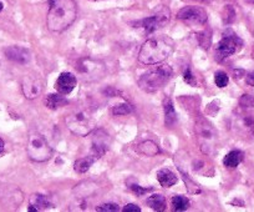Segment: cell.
Returning a JSON list of instances; mask_svg holds the SVG:
<instances>
[{
	"mask_svg": "<svg viewBox=\"0 0 254 212\" xmlns=\"http://www.w3.org/2000/svg\"><path fill=\"white\" fill-rule=\"evenodd\" d=\"M175 50V41L170 36H153L143 43L138 53V62L143 65H156L165 62Z\"/></svg>",
	"mask_w": 254,
	"mask_h": 212,
	"instance_id": "6da1fadb",
	"label": "cell"
},
{
	"mask_svg": "<svg viewBox=\"0 0 254 212\" xmlns=\"http://www.w3.org/2000/svg\"><path fill=\"white\" fill-rule=\"evenodd\" d=\"M77 15L76 4L74 0H55L50 5L46 18L49 30L61 33L74 23Z\"/></svg>",
	"mask_w": 254,
	"mask_h": 212,
	"instance_id": "7a4b0ae2",
	"label": "cell"
},
{
	"mask_svg": "<svg viewBox=\"0 0 254 212\" xmlns=\"http://www.w3.org/2000/svg\"><path fill=\"white\" fill-rule=\"evenodd\" d=\"M173 70L172 68L168 65H161V67H156L155 69L148 70L147 72L142 75L138 80V86L143 90V91L152 92L158 89H162L166 84H168L171 79H172Z\"/></svg>",
	"mask_w": 254,
	"mask_h": 212,
	"instance_id": "3957f363",
	"label": "cell"
},
{
	"mask_svg": "<svg viewBox=\"0 0 254 212\" xmlns=\"http://www.w3.org/2000/svg\"><path fill=\"white\" fill-rule=\"evenodd\" d=\"M26 152L29 157L35 162H45L53 156V148L49 145L48 140L38 131L29 134Z\"/></svg>",
	"mask_w": 254,
	"mask_h": 212,
	"instance_id": "277c9868",
	"label": "cell"
},
{
	"mask_svg": "<svg viewBox=\"0 0 254 212\" xmlns=\"http://www.w3.org/2000/svg\"><path fill=\"white\" fill-rule=\"evenodd\" d=\"M65 123H66L67 129L72 134L81 136V138H85L89 134H91V131L95 128V121L85 111H79V113L67 116Z\"/></svg>",
	"mask_w": 254,
	"mask_h": 212,
	"instance_id": "5b68a950",
	"label": "cell"
},
{
	"mask_svg": "<svg viewBox=\"0 0 254 212\" xmlns=\"http://www.w3.org/2000/svg\"><path fill=\"white\" fill-rule=\"evenodd\" d=\"M242 45H243V41L233 33V30L227 29V31H224L222 40L217 44V57H218L219 60L231 57L236 53L237 49L241 48Z\"/></svg>",
	"mask_w": 254,
	"mask_h": 212,
	"instance_id": "8992f818",
	"label": "cell"
},
{
	"mask_svg": "<svg viewBox=\"0 0 254 212\" xmlns=\"http://www.w3.org/2000/svg\"><path fill=\"white\" fill-rule=\"evenodd\" d=\"M177 18L180 20L186 21L188 24H197V25H203L207 23L208 14L201 6L188 5L181 9L177 13Z\"/></svg>",
	"mask_w": 254,
	"mask_h": 212,
	"instance_id": "52a82bcc",
	"label": "cell"
},
{
	"mask_svg": "<svg viewBox=\"0 0 254 212\" xmlns=\"http://www.w3.org/2000/svg\"><path fill=\"white\" fill-rule=\"evenodd\" d=\"M21 89H23V94L26 99L33 100L36 99L38 96H40L44 89V84L38 75L29 74L23 77Z\"/></svg>",
	"mask_w": 254,
	"mask_h": 212,
	"instance_id": "ba28073f",
	"label": "cell"
},
{
	"mask_svg": "<svg viewBox=\"0 0 254 212\" xmlns=\"http://www.w3.org/2000/svg\"><path fill=\"white\" fill-rule=\"evenodd\" d=\"M110 145V138L104 130H97L94 134V138H92V147L90 155L97 160L101 156H104L106 153V151L109 150Z\"/></svg>",
	"mask_w": 254,
	"mask_h": 212,
	"instance_id": "9c48e42d",
	"label": "cell"
},
{
	"mask_svg": "<svg viewBox=\"0 0 254 212\" xmlns=\"http://www.w3.org/2000/svg\"><path fill=\"white\" fill-rule=\"evenodd\" d=\"M100 63L94 62L91 59H82L80 60L79 65L76 67V70H79L85 77L89 80H95L101 77L100 75L104 72V67H99Z\"/></svg>",
	"mask_w": 254,
	"mask_h": 212,
	"instance_id": "30bf717a",
	"label": "cell"
},
{
	"mask_svg": "<svg viewBox=\"0 0 254 212\" xmlns=\"http://www.w3.org/2000/svg\"><path fill=\"white\" fill-rule=\"evenodd\" d=\"M168 21V13L167 14H157V15L150 16L143 20L138 21L135 24V28H142L146 34H151L157 30L162 25H165Z\"/></svg>",
	"mask_w": 254,
	"mask_h": 212,
	"instance_id": "8fae6325",
	"label": "cell"
},
{
	"mask_svg": "<svg viewBox=\"0 0 254 212\" xmlns=\"http://www.w3.org/2000/svg\"><path fill=\"white\" fill-rule=\"evenodd\" d=\"M76 86V76L71 72H61L55 82V87L60 94L67 95Z\"/></svg>",
	"mask_w": 254,
	"mask_h": 212,
	"instance_id": "7c38bea8",
	"label": "cell"
},
{
	"mask_svg": "<svg viewBox=\"0 0 254 212\" xmlns=\"http://www.w3.org/2000/svg\"><path fill=\"white\" fill-rule=\"evenodd\" d=\"M5 57L18 64H28L30 62V51L21 46H9L5 49Z\"/></svg>",
	"mask_w": 254,
	"mask_h": 212,
	"instance_id": "4fadbf2b",
	"label": "cell"
},
{
	"mask_svg": "<svg viewBox=\"0 0 254 212\" xmlns=\"http://www.w3.org/2000/svg\"><path fill=\"white\" fill-rule=\"evenodd\" d=\"M50 207H53V204H51V201L45 196V195H31L29 211H43V210H48L50 209Z\"/></svg>",
	"mask_w": 254,
	"mask_h": 212,
	"instance_id": "5bb4252c",
	"label": "cell"
},
{
	"mask_svg": "<svg viewBox=\"0 0 254 212\" xmlns=\"http://www.w3.org/2000/svg\"><path fill=\"white\" fill-rule=\"evenodd\" d=\"M163 110H165V124L168 128H172L177 121V114L175 111V106L170 97L163 100Z\"/></svg>",
	"mask_w": 254,
	"mask_h": 212,
	"instance_id": "9a60e30c",
	"label": "cell"
},
{
	"mask_svg": "<svg viewBox=\"0 0 254 212\" xmlns=\"http://www.w3.org/2000/svg\"><path fill=\"white\" fill-rule=\"evenodd\" d=\"M156 176H157V180L161 184V186L163 187H171L177 182V176L168 169L158 170Z\"/></svg>",
	"mask_w": 254,
	"mask_h": 212,
	"instance_id": "2e32d148",
	"label": "cell"
},
{
	"mask_svg": "<svg viewBox=\"0 0 254 212\" xmlns=\"http://www.w3.org/2000/svg\"><path fill=\"white\" fill-rule=\"evenodd\" d=\"M244 153L239 150H233L231 152H228L226 155L223 160L224 166L229 167V169H234V167L238 166L242 161H243Z\"/></svg>",
	"mask_w": 254,
	"mask_h": 212,
	"instance_id": "e0dca14e",
	"label": "cell"
},
{
	"mask_svg": "<svg viewBox=\"0 0 254 212\" xmlns=\"http://www.w3.org/2000/svg\"><path fill=\"white\" fill-rule=\"evenodd\" d=\"M67 104V100L63 96V94H50L45 99V105L49 109H53V110H56L59 108H63Z\"/></svg>",
	"mask_w": 254,
	"mask_h": 212,
	"instance_id": "ac0fdd59",
	"label": "cell"
},
{
	"mask_svg": "<svg viewBox=\"0 0 254 212\" xmlns=\"http://www.w3.org/2000/svg\"><path fill=\"white\" fill-rule=\"evenodd\" d=\"M138 151H140L141 153H143V155L146 156H157L158 153H160V147H158L157 143H155L153 141L151 140H147V141H143V142H141L140 145H138Z\"/></svg>",
	"mask_w": 254,
	"mask_h": 212,
	"instance_id": "d6986e66",
	"label": "cell"
},
{
	"mask_svg": "<svg viewBox=\"0 0 254 212\" xmlns=\"http://www.w3.org/2000/svg\"><path fill=\"white\" fill-rule=\"evenodd\" d=\"M147 205L155 211H163L166 209V199L163 195L155 194L147 199Z\"/></svg>",
	"mask_w": 254,
	"mask_h": 212,
	"instance_id": "ffe728a7",
	"label": "cell"
},
{
	"mask_svg": "<svg viewBox=\"0 0 254 212\" xmlns=\"http://www.w3.org/2000/svg\"><path fill=\"white\" fill-rule=\"evenodd\" d=\"M95 161H96V160H95L91 155L86 156V157L79 158V160L75 162V171L79 172V174H85L86 171H89L90 167H91V165L94 164Z\"/></svg>",
	"mask_w": 254,
	"mask_h": 212,
	"instance_id": "44dd1931",
	"label": "cell"
},
{
	"mask_svg": "<svg viewBox=\"0 0 254 212\" xmlns=\"http://www.w3.org/2000/svg\"><path fill=\"white\" fill-rule=\"evenodd\" d=\"M171 202H172V206L175 211H185V210H187L190 207V201H188L187 197L181 196V195L173 196Z\"/></svg>",
	"mask_w": 254,
	"mask_h": 212,
	"instance_id": "7402d4cb",
	"label": "cell"
},
{
	"mask_svg": "<svg viewBox=\"0 0 254 212\" xmlns=\"http://www.w3.org/2000/svg\"><path fill=\"white\" fill-rule=\"evenodd\" d=\"M132 113V106H131L128 102H121V104L115 105L114 108H112V114L115 116H120V115H127V114Z\"/></svg>",
	"mask_w": 254,
	"mask_h": 212,
	"instance_id": "603a6c76",
	"label": "cell"
},
{
	"mask_svg": "<svg viewBox=\"0 0 254 212\" xmlns=\"http://www.w3.org/2000/svg\"><path fill=\"white\" fill-rule=\"evenodd\" d=\"M180 171H181V175H182V177H183V181H185V184L187 185L186 187L188 189V191H190V194H199V192H201V189L198 187V185L194 184V182L192 181L190 177H188V175H186L182 170H180Z\"/></svg>",
	"mask_w": 254,
	"mask_h": 212,
	"instance_id": "cb8c5ba5",
	"label": "cell"
},
{
	"mask_svg": "<svg viewBox=\"0 0 254 212\" xmlns=\"http://www.w3.org/2000/svg\"><path fill=\"white\" fill-rule=\"evenodd\" d=\"M214 82L218 87H226L229 82L228 75L224 71H217L214 74Z\"/></svg>",
	"mask_w": 254,
	"mask_h": 212,
	"instance_id": "d4e9b609",
	"label": "cell"
},
{
	"mask_svg": "<svg viewBox=\"0 0 254 212\" xmlns=\"http://www.w3.org/2000/svg\"><path fill=\"white\" fill-rule=\"evenodd\" d=\"M96 211L100 212H119L120 207L117 204H102L96 207Z\"/></svg>",
	"mask_w": 254,
	"mask_h": 212,
	"instance_id": "484cf974",
	"label": "cell"
},
{
	"mask_svg": "<svg viewBox=\"0 0 254 212\" xmlns=\"http://www.w3.org/2000/svg\"><path fill=\"white\" fill-rule=\"evenodd\" d=\"M199 138L206 140V142L212 140L213 138V134H212V129L208 125H204L203 128H199Z\"/></svg>",
	"mask_w": 254,
	"mask_h": 212,
	"instance_id": "4316f807",
	"label": "cell"
},
{
	"mask_svg": "<svg viewBox=\"0 0 254 212\" xmlns=\"http://www.w3.org/2000/svg\"><path fill=\"white\" fill-rule=\"evenodd\" d=\"M239 102H241V105L244 106V108H253L254 97L251 96V95H243V96L241 97V100H239Z\"/></svg>",
	"mask_w": 254,
	"mask_h": 212,
	"instance_id": "83f0119b",
	"label": "cell"
},
{
	"mask_svg": "<svg viewBox=\"0 0 254 212\" xmlns=\"http://www.w3.org/2000/svg\"><path fill=\"white\" fill-rule=\"evenodd\" d=\"M183 79H185V81L187 82V84L194 85V77L193 75H192V72H190V69L186 70L185 74H183Z\"/></svg>",
	"mask_w": 254,
	"mask_h": 212,
	"instance_id": "f1b7e54d",
	"label": "cell"
},
{
	"mask_svg": "<svg viewBox=\"0 0 254 212\" xmlns=\"http://www.w3.org/2000/svg\"><path fill=\"white\" fill-rule=\"evenodd\" d=\"M131 190H132L137 196H141V195L146 194L147 191H151V189H143V187L138 186V185H132V186H131Z\"/></svg>",
	"mask_w": 254,
	"mask_h": 212,
	"instance_id": "f546056e",
	"label": "cell"
},
{
	"mask_svg": "<svg viewBox=\"0 0 254 212\" xmlns=\"http://www.w3.org/2000/svg\"><path fill=\"white\" fill-rule=\"evenodd\" d=\"M124 211L125 212H128V211H133V212H140L141 209L137 206V205H133V204H128L124 207Z\"/></svg>",
	"mask_w": 254,
	"mask_h": 212,
	"instance_id": "4dcf8cb0",
	"label": "cell"
},
{
	"mask_svg": "<svg viewBox=\"0 0 254 212\" xmlns=\"http://www.w3.org/2000/svg\"><path fill=\"white\" fill-rule=\"evenodd\" d=\"M246 82L249 86H254V71H251L249 74H247Z\"/></svg>",
	"mask_w": 254,
	"mask_h": 212,
	"instance_id": "1f68e13d",
	"label": "cell"
},
{
	"mask_svg": "<svg viewBox=\"0 0 254 212\" xmlns=\"http://www.w3.org/2000/svg\"><path fill=\"white\" fill-rule=\"evenodd\" d=\"M4 147H5V143H4L3 139H0V155H1V153H3Z\"/></svg>",
	"mask_w": 254,
	"mask_h": 212,
	"instance_id": "d6a6232c",
	"label": "cell"
},
{
	"mask_svg": "<svg viewBox=\"0 0 254 212\" xmlns=\"http://www.w3.org/2000/svg\"><path fill=\"white\" fill-rule=\"evenodd\" d=\"M3 9H4V5H3V3L0 1V13H1V10H3Z\"/></svg>",
	"mask_w": 254,
	"mask_h": 212,
	"instance_id": "836d02e7",
	"label": "cell"
},
{
	"mask_svg": "<svg viewBox=\"0 0 254 212\" xmlns=\"http://www.w3.org/2000/svg\"><path fill=\"white\" fill-rule=\"evenodd\" d=\"M246 1H248V3H252V4H254V0H246Z\"/></svg>",
	"mask_w": 254,
	"mask_h": 212,
	"instance_id": "e575fe53",
	"label": "cell"
}]
</instances>
